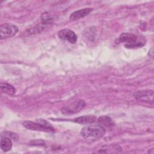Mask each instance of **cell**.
Listing matches in <instances>:
<instances>
[{
  "mask_svg": "<svg viewBox=\"0 0 154 154\" xmlns=\"http://www.w3.org/2000/svg\"><path fill=\"white\" fill-rule=\"evenodd\" d=\"M105 132L106 129L100 125H90L84 127L81 134L85 139L94 141L102 137Z\"/></svg>",
  "mask_w": 154,
  "mask_h": 154,
  "instance_id": "obj_1",
  "label": "cell"
},
{
  "mask_svg": "<svg viewBox=\"0 0 154 154\" xmlns=\"http://www.w3.org/2000/svg\"><path fill=\"white\" fill-rule=\"evenodd\" d=\"M118 43H125V47L127 48H135L141 47L145 45V42L138 40V37L134 34L129 32L122 33L117 38Z\"/></svg>",
  "mask_w": 154,
  "mask_h": 154,
  "instance_id": "obj_2",
  "label": "cell"
},
{
  "mask_svg": "<svg viewBox=\"0 0 154 154\" xmlns=\"http://www.w3.org/2000/svg\"><path fill=\"white\" fill-rule=\"evenodd\" d=\"M23 126L26 129L31 131H42L49 133H53L55 132L54 128L45 120H38V122L25 121L23 122Z\"/></svg>",
  "mask_w": 154,
  "mask_h": 154,
  "instance_id": "obj_3",
  "label": "cell"
},
{
  "mask_svg": "<svg viewBox=\"0 0 154 154\" xmlns=\"http://www.w3.org/2000/svg\"><path fill=\"white\" fill-rule=\"evenodd\" d=\"M85 105V102L83 100L79 99L64 106L61 108V112L64 115H70L77 113L84 108Z\"/></svg>",
  "mask_w": 154,
  "mask_h": 154,
  "instance_id": "obj_4",
  "label": "cell"
},
{
  "mask_svg": "<svg viewBox=\"0 0 154 154\" xmlns=\"http://www.w3.org/2000/svg\"><path fill=\"white\" fill-rule=\"evenodd\" d=\"M18 27L12 23H3L0 26V38L1 40L10 38L18 32Z\"/></svg>",
  "mask_w": 154,
  "mask_h": 154,
  "instance_id": "obj_5",
  "label": "cell"
},
{
  "mask_svg": "<svg viewBox=\"0 0 154 154\" xmlns=\"http://www.w3.org/2000/svg\"><path fill=\"white\" fill-rule=\"evenodd\" d=\"M58 35L61 40L68 41L72 44L75 43L77 41V36L76 34L73 31L67 28L60 30L58 32Z\"/></svg>",
  "mask_w": 154,
  "mask_h": 154,
  "instance_id": "obj_6",
  "label": "cell"
},
{
  "mask_svg": "<svg viewBox=\"0 0 154 154\" xmlns=\"http://www.w3.org/2000/svg\"><path fill=\"white\" fill-rule=\"evenodd\" d=\"M93 9L91 8H82V9H80L79 10L75 11L70 14V19L71 20L79 19L81 18H82L85 16H88L93 11Z\"/></svg>",
  "mask_w": 154,
  "mask_h": 154,
  "instance_id": "obj_7",
  "label": "cell"
},
{
  "mask_svg": "<svg viewBox=\"0 0 154 154\" xmlns=\"http://www.w3.org/2000/svg\"><path fill=\"white\" fill-rule=\"evenodd\" d=\"M134 96L137 99L152 102L153 100V91L152 90L138 91L134 93Z\"/></svg>",
  "mask_w": 154,
  "mask_h": 154,
  "instance_id": "obj_8",
  "label": "cell"
},
{
  "mask_svg": "<svg viewBox=\"0 0 154 154\" xmlns=\"http://www.w3.org/2000/svg\"><path fill=\"white\" fill-rule=\"evenodd\" d=\"M96 117L94 116H84L81 117H79L74 119V122L82 125H88L91 124L96 122Z\"/></svg>",
  "mask_w": 154,
  "mask_h": 154,
  "instance_id": "obj_9",
  "label": "cell"
},
{
  "mask_svg": "<svg viewBox=\"0 0 154 154\" xmlns=\"http://www.w3.org/2000/svg\"><path fill=\"white\" fill-rule=\"evenodd\" d=\"M122 151L121 147L117 145L103 146L97 149V153H119Z\"/></svg>",
  "mask_w": 154,
  "mask_h": 154,
  "instance_id": "obj_10",
  "label": "cell"
},
{
  "mask_svg": "<svg viewBox=\"0 0 154 154\" xmlns=\"http://www.w3.org/2000/svg\"><path fill=\"white\" fill-rule=\"evenodd\" d=\"M1 148L4 152H8L12 148V142L11 138L1 134Z\"/></svg>",
  "mask_w": 154,
  "mask_h": 154,
  "instance_id": "obj_11",
  "label": "cell"
},
{
  "mask_svg": "<svg viewBox=\"0 0 154 154\" xmlns=\"http://www.w3.org/2000/svg\"><path fill=\"white\" fill-rule=\"evenodd\" d=\"M98 123L102 127H103L105 129L106 128H110L114 126V122L112 119L106 116H103L100 117L98 119Z\"/></svg>",
  "mask_w": 154,
  "mask_h": 154,
  "instance_id": "obj_12",
  "label": "cell"
},
{
  "mask_svg": "<svg viewBox=\"0 0 154 154\" xmlns=\"http://www.w3.org/2000/svg\"><path fill=\"white\" fill-rule=\"evenodd\" d=\"M1 90L3 93L11 96H13L16 92L15 88L12 85L7 83L3 82L1 83Z\"/></svg>",
  "mask_w": 154,
  "mask_h": 154,
  "instance_id": "obj_13",
  "label": "cell"
},
{
  "mask_svg": "<svg viewBox=\"0 0 154 154\" xmlns=\"http://www.w3.org/2000/svg\"><path fill=\"white\" fill-rule=\"evenodd\" d=\"M148 153H152V154H153V149H149V150H148Z\"/></svg>",
  "mask_w": 154,
  "mask_h": 154,
  "instance_id": "obj_14",
  "label": "cell"
}]
</instances>
